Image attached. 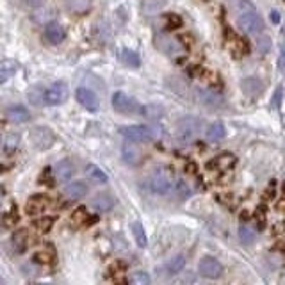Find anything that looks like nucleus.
I'll list each match as a JSON object with an SVG mask.
<instances>
[{
  "label": "nucleus",
  "mask_w": 285,
  "mask_h": 285,
  "mask_svg": "<svg viewBox=\"0 0 285 285\" xmlns=\"http://www.w3.org/2000/svg\"><path fill=\"white\" fill-rule=\"evenodd\" d=\"M175 173L168 166L155 168L146 180V187L155 194H168L171 189H175Z\"/></svg>",
  "instance_id": "obj_1"
},
{
  "label": "nucleus",
  "mask_w": 285,
  "mask_h": 285,
  "mask_svg": "<svg viewBox=\"0 0 285 285\" xmlns=\"http://www.w3.org/2000/svg\"><path fill=\"white\" fill-rule=\"evenodd\" d=\"M201 128V120L196 116H184L176 121V138L182 143H191L196 139Z\"/></svg>",
  "instance_id": "obj_2"
},
{
  "label": "nucleus",
  "mask_w": 285,
  "mask_h": 285,
  "mask_svg": "<svg viewBox=\"0 0 285 285\" xmlns=\"http://www.w3.org/2000/svg\"><path fill=\"white\" fill-rule=\"evenodd\" d=\"M120 132L125 139L132 143H151L157 138L155 128L146 127V125H128V127H121Z\"/></svg>",
  "instance_id": "obj_3"
},
{
  "label": "nucleus",
  "mask_w": 285,
  "mask_h": 285,
  "mask_svg": "<svg viewBox=\"0 0 285 285\" xmlns=\"http://www.w3.org/2000/svg\"><path fill=\"white\" fill-rule=\"evenodd\" d=\"M237 25L246 34H261L264 31V20H262V16L258 14L257 9H251L239 14L237 16Z\"/></svg>",
  "instance_id": "obj_4"
},
{
  "label": "nucleus",
  "mask_w": 285,
  "mask_h": 285,
  "mask_svg": "<svg viewBox=\"0 0 285 285\" xmlns=\"http://www.w3.org/2000/svg\"><path fill=\"white\" fill-rule=\"evenodd\" d=\"M155 48L161 50L162 54H166L169 57H175L184 52V45L180 43V39L168 34V32H159L155 36Z\"/></svg>",
  "instance_id": "obj_5"
},
{
  "label": "nucleus",
  "mask_w": 285,
  "mask_h": 285,
  "mask_svg": "<svg viewBox=\"0 0 285 285\" xmlns=\"http://www.w3.org/2000/svg\"><path fill=\"white\" fill-rule=\"evenodd\" d=\"M111 103H113V109L120 114H141L143 106H139L132 96L125 95L121 91H116L111 98Z\"/></svg>",
  "instance_id": "obj_6"
},
{
  "label": "nucleus",
  "mask_w": 285,
  "mask_h": 285,
  "mask_svg": "<svg viewBox=\"0 0 285 285\" xmlns=\"http://www.w3.org/2000/svg\"><path fill=\"white\" fill-rule=\"evenodd\" d=\"M31 141L34 144V148L38 150H48L56 141V136L48 127H36L31 132Z\"/></svg>",
  "instance_id": "obj_7"
},
{
  "label": "nucleus",
  "mask_w": 285,
  "mask_h": 285,
  "mask_svg": "<svg viewBox=\"0 0 285 285\" xmlns=\"http://www.w3.org/2000/svg\"><path fill=\"white\" fill-rule=\"evenodd\" d=\"M198 271L203 278L209 280H216L223 275V266L219 264L218 258L214 257H203L198 264Z\"/></svg>",
  "instance_id": "obj_8"
},
{
  "label": "nucleus",
  "mask_w": 285,
  "mask_h": 285,
  "mask_svg": "<svg viewBox=\"0 0 285 285\" xmlns=\"http://www.w3.org/2000/svg\"><path fill=\"white\" fill-rule=\"evenodd\" d=\"M196 98L200 103H203V106L211 107V109H221V107H225V98H223V95H219V93H216L214 89H198L196 91Z\"/></svg>",
  "instance_id": "obj_9"
},
{
  "label": "nucleus",
  "mask_w": 285,
  "mask_h": 285,
  "mask_svg": "<svg viewBox=\"0 0 285 285\" xmlns=\"http://www.w3.org/2000/svg\"><path fill=\"white\" fill-rule=\"evenodd\" d=\"M75 98H77V102L81 103V106L84 107L86 111H91V113L98 111L100 100H98V96H96V93L93 91V89L79 88L77 91H75Z\"/></svg>",
  "instance_id": "obj_10"
},
{
  "label": "nucleus",
  "mask_w": 285,
  "mask_h": 285,
  "mask_svg": "<svg viewBox=\"0 0 285 285\" xmlns=\"http://www.w3.org/2000/svg\"><path fill=\"white\" fill-rule=\"evenodd\" d=\"M68 100V86L64 82H56V84L46 88V106H61Z\"/></svg>",
  "instance_id": "obj_11"
},
{
  "label": "nucleus",
  "mask_w": 285,
  "mask_h": 285,
  "mask_svg": "<svg viewBox=\"0 0 285 285\" xmlns=\"http://www.w3.org/2000/svg\"><path fill=\"white\" fill-rule=\"evenodd\" d=\"M45 39L48 43H52V45H59V43H63L66 39V31L57 21H50L45 27Z\"/></svg>",
  "instance_id": "obj_12"
},
{
  "label": "nucleus",
  "mask_w": 285,
  "mask_h": 285,
  "mask_svg": "<svg viewBox=\"0 0 285 285\" xmlns=\"http://www.w3.org/2000/svg\"><path fill=\"white\" fill-rule=\"evenodd\" d=\"M52 169H54V176H56V180H61V182H66V180H70L71 176L75 175V164L70 161V159H63V161H59Z\"/></svg>",
  "instance_id": "obj_13"
},
{
  "label": "nucleus",
  "mask_w": 285,
  "mask_h": 285,
  "mask_svg": "<svg viewBox=\"0 0 285 285\" xmlns=\"http://www.w3.org/2000/svg\"><path fill=\"white\" fill-rule=\"evenodd\" d=\"M48 207H50V198L45 196V194H34V196L29 198L27 205H25L29 214H43Z\"/></svg>",
  "instance_id": "obj_14"
},
{
  "label": "nucleus",
  "mask_w": 285,
  "mask_h": 285,
  "mask_svg": "<svg viewBox=\"0 0 285 285\" xmlns=\"http://www.w3.org/2000/svg\"><path fill=\"white\" fill-rule=\"evenodd\" d=\"M241 89H243V93L248 96V98H257V96L262 93V81L257 77L243 79V82H241Z\"/></svg>",
  "instance_id": "obj_15"
},
{
  "label": "nucleus",
  "mask_w": 285,
  "mask_h": 285,
  "mask_svg": "<svg viewBox=\"0 0 285 285\" xmlns=\"http://www.w3.org/2000/svg\"><path fill=\"white\" fill-rule=\"evenodd\" d=\"M86 194H88V186L81 180L66 184V187H64V196L70 198V200H81Z\"/></svg>",
  "instance_id": "obj_16"
},
{
  "label": "nucleus",
  "mask_w": 285,
  "mask_h": 285,
  "mask_svg": "<svg viewBox=\"0 0 285 285\" xmlns=\"http://www.w3.org/2000/svg\"><path fill=\"white\" fill-rule=\"evenodd\" d=\"M11 248L14 253H23L29 248V232L27 230H18L11 237Z\"/></svg>",
  "instance_id": "obj_17"
},
{
  "label": "nucleus",
  "mask_w": 285,
  "mask_h": 285,
  "mask_svg": "<svg viewBox=\"0 0 285 285\" xmlns=\"http://www.w3.org/2000/svg\"><path fill=\"white\" fill-rule=\"evenodd\" d=\"M226 136V128L221 121H214V123L209 125L207 132H205V138H207L209 143H219L223 141Z\"/></svg>",
  "instance_id": "obj_18"
},
{
  "label": "nucleus",
  "mask_w": 285,
  "mask_h": 285,
  "mask_svg": "<svg viewBox=\"0 0 285 285\" xmlns=\"http://www.w3.org/2000/svg\"><path fill=\"white\" fill-rule=\"evenodd\" d=\"M184 268H186V257H184V255H175V257H171V261L166 262L162 271H164V275L173 276V275L182 273Z\"/></svg>",
  "instance_id": "obj_19"
},
{
  "label": "nucleus",
  "mask_w": 285,
  "mask_h": 285,
  "mask_svg": "<svg viewBox=\"0 0 285 285\" xmlns=\"http://www.w3.org/2000/svg\"><path fill=\"white\" fill-rule=\"evenodd\" d=\"M91 205H93V209L98 212H109L111 209L114 207V198L111 196L109 193H100L93 198Z\"/></svg>",
  "instance_id": "obj_20"
},
{
  "label": "nucleus",
  "mask_w": 285,
  "mask_h": 285,
  "mask_svg": "<svg viewBox=\"0 0 285 285\" xmlns=\"http://www.w3.org/2000/svg\"><path fill=\"white\" fill-rule=\"evenodd\" d=\"M6 118L13 123H25L29 120V111L23 106H11L6 111Z\"/></svg>",
  "instance_id": "obj_21"
},
{
  "label": "nucleus",
  "mask_w": 285,
  "mask_h": 285,
  "mask_svg": "<svg viewBox=\"0 0 285 285\" xmlns=\"http://www.w3.org/2000/svg\"><path fill=\"white\" fill-rule=\"evenodd\" d=\"M121 157H123L125 164H128V166H138L139 162L143 161L141 153H139V150L134 144H125V146L121 148Z\"/></svg>",
  "instance_id": "obj_22"
},
{
  "label": "nucleus",
  "mask_w": 285,
  "mask_h": 285,
  "mask_svg": "<svg viewBox=\"0 0 285 285\" xmlns=\"http://www.w3.org/2000/svg\"><path fill=\"white\" fill-rule=\"evenodd\" d=\"M27 98L32 106H38V107L43 106V103H46V88H43V86H32L27 91Z\"/></svg>",
  "instance_id": "obj_23"
},
{
  "label": "nucleus",
  "mask_w": 285,
  "mask_h": 285,
  "mask_svg": "<svg viewBox=\"0 0 285 285\" xmlns=\"http://www.w3.org/2000/svg\"><path fill=\"white\" fill-rule=\"evenodd\" d=\"M18 146H20V134H16V132H11V134H7L6 138H4L2 150H4V153H6L7 157L16 153Z\"/></svg>",
  "instance_id": "obj_24"
},
{
  "label": "nucleus",
  "mask_w": 285,
  "mask_h": 285,
  "mask_svg": "<svg viewBox=\"0 0 285 285\" xmlns=\"http://www.w3.org/2000/svg\"><path fill=\"white\" fill-rule=\"evenodd\" d=\"M18 70V64L14 63V61H2V64H0V82H7L11 77H14V73H16Z\"/></svg>",
  "instance_id": "obj_25"
},
{
  "label": "nucleus",
  "mask_w": 285,
  "mask_h": 285,
  "mask_svg": "<svg viewBox=\"0 0 285 285\" xmlns=\"http://www.w3.org/2000/svg\"><path fill=\"white\" fill-rule=\"evenodd\" d=\"M236 162H237V159L234 157L232 153H223V155H219L212 164H214L219 171H230V169L236 166Z\"/></svg>",
  "instance_id": "obj_26"
},
{
  "label": "nucleus",
  "mask_w": 285,
  "mask_h": 285,
  "mask_svg": "<svg viewBox=\"0 0 285 285\" xmlns=\"http://www.w3.org/2000/svg\"><path fill=\"white\" fill-rule=\"evenodd\" d=\"M86 176H88L89 180H93V182L96 184H106L107 182V175L100 169V166L96 164H88L86 166Z\"/></svg>",
  "instance_id": "obj_27"
},
{
  "label": "nucleus",
  "mask_w": 285,
  "mask_h": 285,
  "mask_svg": "<svg viewBox=\"0 0 285 285\" xmlns=\"http://www.w3.org/2000/svg\"><path fill=\"white\" fill-rule=\"evenodd\" d=\"M141 114L144 118H148V120L157 121L164 116V109H162L161 106H157V103H150V106H143Z\"/></svg>",
  "instance_id": "obj_28"
},
{
  "label": "nucleus",
  "mask_w": 285,
  "mask_h": 285,
  "mask_svg": "<svg viewBox=\"0 0 285 285\" xmlns=\"http://www.w3.org/2000/svg\"><path fill=\"white\" fill-rule=\"evenodd\" d=\"M230 39H228V48L232 50L236 56H241V54H246L248 52V45L244 39H241L239 36L236 34H228Z\"/></svg>",
  "instance_id": "obj_29"
},
{
  "label": "nucleus",
  "mask_w": 285,
  "mask_h": 285,
  "mask_svg": "<svg viewBox=\"0 0 285 285\" xmlns=\"http://www.w3.org/2000/svg\"><path fill=\"white\" fill-rule=\"evenodd\" d=\"M121 61H123V64H127L128 68H138L139 64H141V59H139V56L134 52V50H121Z\"/></svg>",
  "instance_id": "obj_30"
},
{
  "label": "nucleus",
  "mask_w": 285,
  "mask_h": 285,
  "mask_svg": "<svg viewBox=\"0 0 285 285\" xmlns=\"http://www.w3.org/2000/svg\"><path fill=\"white\" fill-rule=\"evenodd\" d=\"M230 7H232V11L236 13V16L246 13V11L255 9V6L250 2V0H230Z\"/></svg>",
  "instance_id": "obj_31"
},
{
  "label": "nucleus",
  "mask_w": 285,
  "mask_h": 285,
  "mask_svg": "<svg viewBox=\"0 0 285 285\" xmlns=\"http://www.w3.org/2000/svg\"><path fill=\"white\" fill-rule=\"evenodd\" d=\"M132 234H134V239H136V244H138L139 248H144L148 244L146 241V234H144V228L141 223H134L132 225Z\"/></svg>",
  "instance_id": "obj_32"
},
{
  "label": "nucleus",
  "mask_w": 285,
  "mask_h": 285,
  "mask_svg": "<svg viewBox=\"0 0 285 285\" xmlns=\"http://www.w3.org/2000/svg\"><path fill=\"white\" fill-rule=\"evenodd\" d=\"M18 219H20V216H18L16 207H13L11 211L4 212V216H2V225H4V228H13V226L18 223Z\"/></svg>",
  "instance_id": "obj_33"
},
{
  "label": "nucleus",
  "mask_w": 285,
  "mask_h": 285,
  "mask_svg": "<svg viewBox=\"0 0 285 285\" xmlns=\"http://www.w3.org/2000/svg\"><path fill=\"white\" fill-rule=\"evenodd\" d=\"M175 194L176 198H180V200H186V198H189L191 194H193V191H191V186L186 182V180H178V182L175 184Z\"/></svg>",
  "instance_id": "obj_34"
},
{
  "label": "nucleus",
  "mask_w": 285,
  "mask_h": 285,
  "mask_svg": "<svg viewBox=\"0 0 285 285\" xmlns=\"http://www.w3.org/2000/svg\"><path fill=\"white\" fill-rule=\"evenodd\" d=\"M239 237L244 244H251L255 241V230L248 225H241L239 228Z\"/></svg>",
  "instance_id": "obj_35"
},
{
  "label": "nucleus",
  "mask_w": 285,
  "mask_h": 285,
  "mask_svg": "<svg viewBox=\"0 0 285 285\" xmlns=\"http://www.w3.org/2000/svg\"><path fill=\"white\" fill-rule=\"evenodd\" d=\"M52 225H54V219L48 218V216H41V218L34 221V228H38L39 232H48L52 228Z\"/></svg>",
  "instance_id": "obj_36"
},
{
  "label": "nucleus",
  "mask_w": 285,
  "mask_h": 285,
  "mask_svg": "<svg viewBox=\"0 0 285 285\" xmlns=\"http://www.w3.org/2000/svg\"><path fill=\"white\" fill-rule=\"evenodd\" d=\"M128 280H131L132 283H136V285H148V283H150V276H148L144 271L132 273V276Z\"/></svg>",
  "instance_id": "obj_37"
},
{
  "label": "nucleus",
  "mask_w": 285,
  "mask_h": 285,
  "mask_svg": "<svg viewBox=\"0 0 285 285\" xmlns=\"http://www.w3.org/2000/svg\"><path fill=\"white\" fill-rule=\"evenodd\" d=\"M180 25H182V18L178 14L171 13L166 16V29H178Z\"/></svg>",
  "instance_id": "obj_38"
},
{
  "label": "nucleus",
  "mask_w": 285,
  "mask_h": 285,
  "mask_svg": "<svg viewBox=\"0 0 285 285\" xmlns=\"http://www.w3.org/2000/svg\"><path fill=\"white\" fill-rule=\"evenodd\" d=\"M54 169H50V168H46V169H43V173L39 175V184H46V186H52V182H54Z\"/></svg>",
  "instance_id": "obj_39"
},
{
  "label": "nucleus",
  "mask_w": 285,
  "mask_h": 285,
  "mask_svg": "<svg viewBox=\"0 0 285 285\" xmlns=\"http://www.w3.org/2000/svg\"><path fill=\"white\" fill-rule=\"evenodd\" d=\"M52 261H54V257L50 253H45V251H39V253H36L34 255V262H38V264H43V266H48V264H52Z\"/></svg>",
  "instance_id": "obj_40"
},
{
  "label": "nucleus",
  "mask_w": 285,
  "mask_h": 285,
  "mask_svg": "<svg viewBox=\"0 0 285 285\" xmlns=\"http://www.w3.org/2000/svg\"><path fill=\"white\" fill-rule=\"evenodd\" d=\"M282 95H283V89H282V86H278V88H276V91H275V96H273V100H271L273 109H280V103H282Z\"/></svg>",
  "instance_id": "obj_41"
},
{
  "label": "nucleus",
  "mask_w": 285,
  "mask_h": 285,
  "mask_svg": "<svg viewBox=\"0 0 285 285\" xmlns=\"http://www.w3.org/2000/svg\"><path fill=\"white\" fill-rule=\"evenodd\" d=\"M269 46H271V39L266 38V36H264V38H261V39L257 41V48H258V52H261V54H266V52H268Z\"/></svg>",
  "instance_id": "obj_42"
},
{
  "label": "nucleus",
  "mask_w": 285,
  "mask_h": 285,
  "mask_svg": "<svg viewBox=\"0 0 285 285\" xmlns=\"http://www.w3.org/2000/svg\"><path fill=\"white\" fill-rule=\"evenodd\" d=\"M88 219V212H86V209H77V211L73 212V221L81 223V221H86Z\"/></svg>",
  "instance_id": "obj_43"
},
{
  "label": "nucleus",
  "mask_w": 285,
  "mask_h": 285,
  "mask_svg": "<svg viewBox=\"0 0 285 285\" xmlns=\"http://www.w3.org/2000/svg\"><path fill=\"white\" fill-rule=\"evenodd\" d=\"M278 66L280 70L285 73V41L282 43V46H280V61H278Z\"/></svg>",
  "instance_id": "obj_44"
},
{
  "label": "nucleus",
  "mask_w": 285,
  "mask_h": 285,
  "mask_svg": "<svg viewBox=\"0 0 285 285\" xmlns=\"http://www.w3.org/2000/svg\"><path fill=\"white\" fill-rule=\"evenodd\" d=\"M25 4H27V6H31V7H36V6H41L43 0H25Z\"/></svg>",
  "instance_id": "obj_45"
},
{
  "label": "nucleus",
  "mask_w": 285,
  "mask_h": 285,
  "mask_svg": "<svg viewBox=\"0 0 285 285\" xmlns=\"http://www.w3.org/2000/svg\"><path fill=\"white\" fill-rule=\"evenodd\" d=\"M273 21H280V16H278V13H276V11H273Z\"/></svg>",
  "instance_id": "obj_46"
}]
</instances>
